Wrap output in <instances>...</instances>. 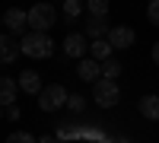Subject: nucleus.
Masks as SVG:
<instances>
[{
  "label": "nucleus",
  "instance_id": "6",
  "mask_svg": "<svg viewBox=\"0 0 159 143\" xmlns=\"http://www.w3.org/2000/svg\"><path fill=\"white\" fill-rule=\"evenodd\" d=\"M137 42V35H134V29L130 25H111V32H108V45H111V51H124V48H130Z\"/></svg>",
  "mask_w": 159,
  "mask_h": 143
},
{
  "label": "nucleus",
  "instance_id": "9",
  "mask_svg": "<svg viewBox=\"0 0 159 143\" xmlns=\"http://www.w3.org/2000/svg\"><path fill=\"white\" fill-rule=\"evenodd\" d=\"M76 76L83 83H99L102 80V64H96L92 57H83V60L76 64Z\"/></svg>",
  "mask_w": 159,
  "mask_h": 143
},
{
  "label": "nucleus",
  "instance_id": "19",
  "mask_svg": "<svg viewBox=\"0 0 159 143\" xmlns=\"http://www.w3.org/2000/svg\"><path fill=\"white\" fill-rule=\"evenodd\" d=\"M147 19H150V25H159V0H153L147 7Z\"/></svg>",
  "mask_w": 159,
  "mask_h": 143
},
{
  "label": "nucleus",
  "instance_id": "7",
  "mask_svg": "<svg viewBox=\"0 0 159 143\" xmlns=\"http://www.w3.org/2000/svg\"><path fill=\"white\" fill-rule=\"evenodd\" d=\"M108 19L105 16H89L86 22H83V35L86 38H92V42H102V38H108Z\"/></svg>",
  "mask_w": 159,
  "mask_h": 143
},
{
  "label": "nucleus",
  "instance_id": "24",
  "mask_svg": "<svg viewBox=\"0 0 159 143\" xmlns=\"http://www.w3.org/2000/svg\"><path fill=\"white\" fill-rule=\"evenodd\" d=\"M0 118H3V108H0Z\"/></svg>",
  "mask_w": 159,
  "mask_h": 143
},
{
  "label": "nucleus",
  "instance_id": "15",
  "mask_svg": "<svg viewBox=\"0 0 159 143\" xmlns=\"http://www.w3.org/2000/svg\"><path fill=\"white\" fill-rule=\"evenodd\" d=\"M86 10H89V16H108V0H89Z\"/></svg>",
  "mask_w": 159,
  "mask_h": 143
},
{
  "label": "nucleus",
  "instance_id": "20",
  "mask_svg": "<svg viewBox=\"0 0 159 143\" xmlns=\"http://www.w3.org/2000/svg\"><path fill=\"white\" fill-rule=\"evenodd\" d=\"M83 105H86L83 96H70V99H67V108H70V111H83Z\"/></svg>",
  "mask_w": 159,
  "mask_h": 143
},
{
  "label": "nucleus",
  "instance_id": "25",
  "mask_svg": "<svg viewBox=\"0 0 159 143\" xmlns=\"http://www.w3.org/2000/svg\"><path fill=\"white\" fill-rule=\"evenodd\" d=\"M61 143H64V140H61Z\"/></svg>",
  "mask_w": 159,
  "mask_h": 143
},
{
  "label": "nucleus",
  "instance_id": "12",
  "mask_svg": "<svg viewBox=\"0 0 159 143\" xmlns=\"http://www.w3.org/2000/svg\"><path fill=\"white\" fill-rule=\"evenodd\" d=\"M19 54H22V51H19V45L13 42L10 35H0V64H13Z\"/></svg>",
  "mask_w": 159,
  "mask_h": 143
},
{
  "label": "nucleus",
  "instance_id": "1",
  "mask_svg": "<svg viewBox=\"0 0 159 143\" xmlns=\"http://www.w3.org/2000/svg\"><path fill=\"white\" fill-rule=\"evenodd\" d=\"M19 51L35 57V60H45V57H51V51H54V42H51L48 32H25L22 42H19Z\"/></svg>",
  "mask_w": 159,
  "mask_h": 143
},
{
  "label": "nucleus",
  "instance_id": "18",
  "mask_svg": "<svg viewBox=\"0 0 159 143\" xmlns=\"http://www.w3.org/2000/svg\"><path fill=\"white\" fill-rule=\"evenodd\" d=\"M7 143H38L32 134H25V131H13L10 137H7Z\"/></svg>",
  "mask_w": 159,
  "mask_h": 143
},
{
  "label": "nucleus",
  "instance_id": "16",
  "mask_svg": "<svg viewBox=\"0 0 159 143\" xmlns=\"http://www.w3.org/2000/svg\"><path fill=\"white\" fill-rule=\"evenodd\" d=\"M118 73H121V60H115V57H111V60H105V64H102V76H105V80H115Z\"/></svg>",
  "mask_w": 159,
  "mask_h": 143
},
{
  "label": "nucleus",
  "instance_id": "4",
  "mask_svg": "<svg viewBox=\"0 0 159 143\" xmlns=\"http://www.w3.org/2000/svg\"><path fill=\"white\" fill-rule=\"evenodd\" d=\"M54 22H57V10L51 7V3H35V7L29 10V25H32V32H48Z\"/></svg>",
  "mask_w": 159,
  "mask_h": 143
},
{
  "label": "nucleus",
  "instance_id": "14",
  "mask_svg": "<svg viewBox=\"0 0 159 143\" xmlns=\"http://www.w3.org/2000/svg\"><path fill=\"white\" fill-rule=\"evenodd\" d=\"M137 108L143 118H150V121H159V96H143L137 102Z\"/></svg>",
  "mask_w": 159,
  "mask_h": 143
},
{
  "label": "nucleus",
  "instance_id": "3",
  "mask_svg": "<svg viewBox=\"0 0 159 143\" xmlns=\"http://www.w3.org/2000/svg\"><path fill=\"white\" fill-rule=\"evenodd\" d=\"M67 99H70V92L61 83H48L42 92H38V105H42V111H57V108L67 105Z\"/></svg>",
  "mask_w": 159,
  "mask_h": 143
},
{
  "label": "nucleus",
  "instance_id": "21",
  "mask_svg": "<svg viewBox=\"0 0 159 143\" xmlns=\"http://www.w3.org/2000/svg\"><path fill=\"white\" fill-rule=\"evenodd\" d=\"M7 118H10V121H16V118H19V108H16V105H10V108H7Z\"/></svg>",
  "mask_w": 159,
  "mask_h": 143
},
{
  "label": "nucleus",
  "instance_id": "23",
  "mask_svg": "<svg viewBox=\"0 0 159 143\" xmlns=\"http://www.w3.org/2000/svg\"><path fill=\"white\" fill-rule=\"evenodd\" d=\"M153 60H156V64H159V42H156V45H153Z\"/></svg>",
  "mask_w": 159,
  "mask_h": 143
},
{
  "label": "nucleus",
  "instance_id": "17",
  "mask_svg": "<svg viewBox=\"0 0 159 143\" xmlns=\"http://www.w3.org/2000/svg\"><path fill=\"white\" fill-rule=\"evenodd\" d=\"M80 13H83V3H80V0H67V3H64V16L67 19H76Z\"/></svg>",
  "mask_w": 159,
  "mask_h": 143
},
{
  "label": "nucleus",
  "instance_id": "22",
  "mask_svg": "<svg viewBox=\"0 0 159 143\" xmlns=\"http://www.w3.org/2000/svg\"><path fill=\"white\" fill-rule=\"evenodd\" d=\"M38 143H61V140H57L54 134H48V137H42V140H38Z\"/></svg>",
  "mask_w": 159,
  "mask_h": 143
},
{
  "label": "nucleus",
  "instance_id": "5",
  "mask_svg": "<svg viewBox=\"0 0 159 143\" xmlns=\"http://www.w3.org/2000/svg\"><path fill=\"white\" fill-rule=\"evenodd\" d=\"M64 54L83 60V57L89 54V42H86V35H83V32H70L67 38H64Z\"/></svg>",
  "mask_w": 159,
  "mask_h": 143
},
{
  "label": "nucleus",
  "instance_id": "13",
  "mask_svg": "<svg viewBox=\"0 0 159 143\" xmlns=\"http://www.w3.org/2000/svg\"><path fill=\"white\" fill-rule=\"evenodd\" d=\"M89 57L96 60V64L111 60V45H108V38H102V42H89Z\"/></svg>",
  "mask_w": 159,
  "mask_h": 143
},
{
  "label": "nucleus",
  "instance_id": "8",
  "mask_svg": "<svg viewBox=\"0 0 159 143\" xmlns=\"http://www.w3.org/2000/svg\"><path fill=\"white\" fill-rule=\"evenodd\" d=\"M3 25L13 35H25V29H29V10H7Z\"/></svg>",
  "mask_w": 159,
  "mask_h": 143
},
{
  "label": "nucleus",
  "instance_id": "10",
  "mask_svg": "<svg viewBox=\"0 0 159 143\" xmlns=\"http://www.w3.org/2000/svg\"><path fill=\"white\" fill-rule=\"evenodd\" d=\"M16 86L22 89V92H29V96H38V92L45 89V83H42V73H35V70H25V73H19Z\"/></svg>",
  "mask_w": 159,
  "mask_h": 143
},
{
  "label": "nucleus",
  "instance_id": "2",
  "mask_svg": "<svg viewBox=\"0 0 159 143\" xmlns=\"http://www.w3.org/2000/svg\"><path fill=\"white\" fill-rule=\"evenodd\" d=\"M92 102L102 105V108H115L118 102H121V86L115 80H105L102 76L99 83H92Z\"/></svg>",
  "mask_w": 159,
  "mask_h": 143
},
{
  "label": "nucleus",
  "instance_id": "11",
  "mask_svg": "<svg viewBox=\"0 0 159 143\" xmlns=\"http://www.w3.org/2000/svg\"><path fill=\"white\" fill-rule=\"evenodd\" d=\"M16 92H19L16 80H10V76H0V108H10L13 102H16Z\"/></svg>",
  "mask_w": 159,
  "mask_h": 143
}]
</instances>
